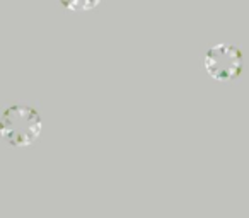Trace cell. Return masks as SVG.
Returning a JSON list of instances; mask_svg holds the SVG:
<instances>
[{
  "instance_id": "cell-1",
  "label": "cell",
  "mask_w": 249,
  "mask_h": 218,
  "mask_svg": "<svg viewBox=\"0 0 249 218\" xmlns=\"http://www.w3.org/2000/svg\"><path fill=\"white\" fill-rule=\"evenodd\" d=\"M43 132V118L31 104L16 102L4 109L0 116V136L11 147H29Z\"/></svg>"
},
{
  "instance_id": "cell-2",
  "label": "cell",
  "mask_w": 249,
  "mask_h": 218,
  "mask_svg": "<svg viewBox=\"0 0 249 218\" xmlns=\"http://www.w3.org/2000/svg\"><path fill=\"white\" fill-rule=\"evenodd\" d=\"M203 67L212 79L231 82L242 73L244 56L239 46L232 43H217L207 50L203 56Z\"/></svg>"
}]
</instances>
